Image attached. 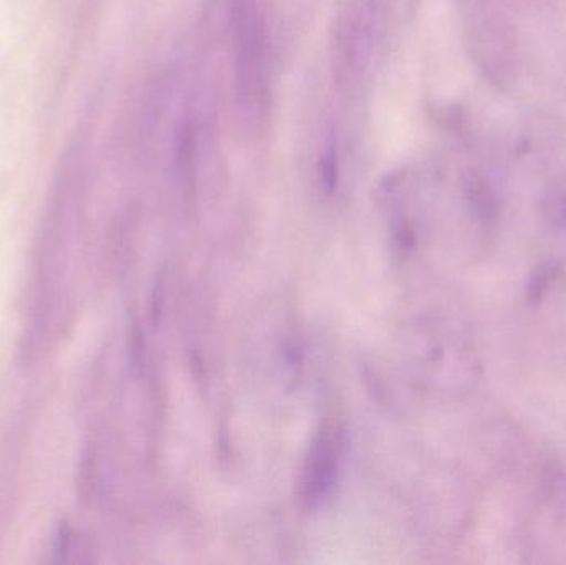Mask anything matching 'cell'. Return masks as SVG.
<instances>
[{"mask_svg": "<svg viewBox=\"0 0 566 565\" xmlns=\"http://www.w3.org/2000/svg\"><path fill=\"white\" fill-rule=\"evenodd\" d=\"M231 25L239 98L249 109L262 108L269 96V39L254 0L232 2Z\"/></svg>", "mask_w": 566, "mask_h": 565, "instance_id": "1", "label": "cell"}, {"mask_svg": "<svg viewBox=\"0 0 566 565\" xmlns=\"http://www.w3.org/2000/svg\"><path fill=\"white\" fill-rule=\"evenodd\" d=\"M378 0H346L336 29V60L339 76L349 79L361 70L375 33Z\"/></svg>", "mask_w": 566, "mask_h": 565, "instance_id": "2", "label": "cell"}, {"mask_svg": "<svg viewBox=\"0 0 566 565\" xmlns=\"http://www.w3.org/2000/svg\"><path fill=\"white\" fill-rule=\"evenodd\" d=\"M339 460V438L335 430H325L319 435L312 458H310L308 473H306V500L322 501L326 496Z\"/></svg>", "mask_w": 566, "mask_h": 565, "instance_id": "3", "label": "cell"}]
</instances>
